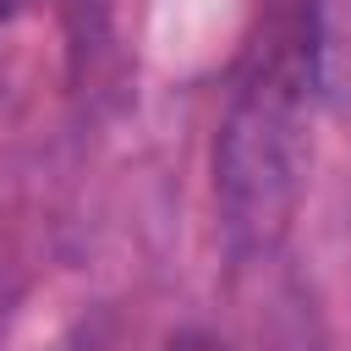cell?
<instances>
[{
    "mask_svg": "<svg viewBox=\"0 0 351 351\" xmlns=\"http://www.w3.org/2000/svg\"><path fill=\"white\" fill-rule=\"evenodd\" d=\"M165 351H230V346L214 340V335H203V329H181V335H170Z\"/></svg>",
    "mask_w": 351,
    "mask_h": 351,
    "instance_id": "2",
    "label": "cell"
},
{
    "mask_svg": "<svg viewBox=\"0 0 351 351\" xmlns=\"http://www.w3.org/2000/svg\"><path fill=\"white\" fill-rule=\"evenodd\" d=\"M16 11H22V0H0V22H11Z\"/></svg>",
    "mask_w": 351,
    "mask_h": 351,
    "instance_id": "3",
    "label": "cell"
},
{
    "mask_svg": "<svg viewBox=\"0 0 351 351\" xmlns=\"http://www.w3.org/2000/svg\"><path fill=\"white\" fill-rule=\"evenodd\" d=\"M307 121H313V33L291 22L252 49V66L230 93L214 148V192L236 252H269L291 230Z\"/></svg>",
    "mask_w": 351,
    "mask_h": 351,
    "instance_id": "1",
    "label": "cell"
}]
</instances>
